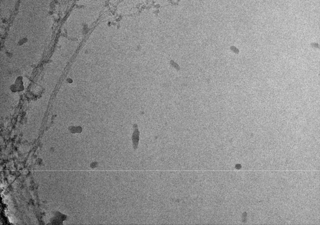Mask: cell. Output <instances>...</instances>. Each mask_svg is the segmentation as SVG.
<instances>
[{
  "instance_id": "cell-1",
  "label": "cell",
  "mask_w": 320,
  "mask_h": 225,
  "mask_svg": "<svg viewBox=\"0 0 320 225\" xmlns=\"http://www.w3.org/2000/svg\"><path fill=\"white\" fill-rule=\"evenodd\" d=\"M135 127V130L134 131L133 135H132V141H133V147L134 149L136 150L138 148V144L139 141V133L138 129H137V126Z\"/></svg>"
}]
</instances>
